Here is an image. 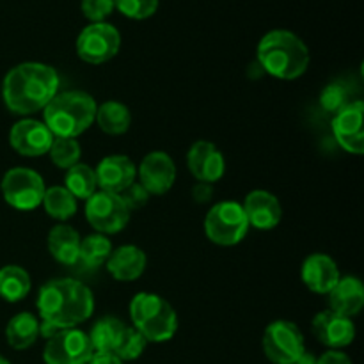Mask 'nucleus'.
<instances>
[{
  "mask_svg": "<svg viewBox=\"0 0 364 364\" xmlns=\"http://www.w3.org/2000/svg\"><path fill=\"white\" fill-rule=\"evenodd\" d=\"M60 78L55 68L43 63H21L7 71L2 82V98L16 116H32L59 92Z\"/></svg>",
  "mask_w": 364,
  "mask_h": 364,
  "instance_id": "1",
  "label": "nucleus"
},
{
  "mask_svg": "<svg viewBox=\"0 0 364 364\" xmlns=\"http://www.w3.org/2000/svg\"><path fill=\"white\" fill-rule=\"evenodd\" d=\"M39 320L55 329H73L87 322L95 311L92 291L84 283L71 277L52 279L39 288L38 301Z\"/></svg>",
  "mask_w": 364,
  "mask_h": 364,
  "instance_id": "2",
  "label": "nucleus"
},
{
  "mask_svg": "<svg viewBox=\"0 0 364 364\" xmlns=\"http://www.w3.org/2000/svg\"><path fill=\"white\" fill-rule=\"evenodd\" d=\"M258 64L265 73L279 80H295L308 71L309 48L297 34L284 28L270 31L259 39Z\"/></svg>",
  "mask_w": 364,
  "mask_h": 364,
  "instance_id": "3",
  "label": "nucleus"
},
{
  "mask_svg": "<svg viewBox=\"0 0 364 364\" xmlns=\"http://www.w3.org/2000/svg\"><path fill=\"white\" fill-rule=\"evenodd\" d=\"M96 109L95 98L85 91L57 92L43 110V123L53 137L77 139L95 123Z\"/></svg>",
  "mask_w": 364,
  "mask_h": 364,
  "instance_id": "4",
  "label": "nucleus"
},
{
  "mask_svg": "<svg viewBox=\"0 0 364 364\" xmlns=\"http://www.w3.org/2000/svg\"><path fill=\"white\" fill-rule=\"evenodd\" d=\"M132 327L137 329L148 343H166L178 331V315L164 297L149 291L134 295L130 302Z\"/></svg>",
  "mask_w": 364,
  "mask_h": 364,
  "instance_id": "5",
  "label": "nucleus"
},
{
  "mask_svg": "<svg viewBox=\"0 0 364 364\" xmlns=\"http://www.w3.org/2000/svg\"><path fill=\"white\" fill-rule=\"evenodd\" d=\"M247 217L237 201L217 203L205 217V235L210 242L220 247L240 244L249 231Z\"/></svg>",
  "mask_w": 364,
  "mask_h": 364,
  "instance_id": "6",
  "label": "nucleus"
},
{
  "mask_svg": "<svg viewBox=\"0 0 364 364\" xmlns=\"http://www.w3.org/2000/svg\"><path fill=\"white\" fill-rule=\"evenodd\" d=\"M0 188L7 205L20 212H31L38 208L46 191L41 174L28 167H13L7 171Z\"/></svg>",
  "mask_w": 364,
  "mask_h": 364,
  "instance_id": "7",
  "label": "nucleus"
},
{
  "mask_svg": "<svg viewBox=\"0 0 364 364\" xmlns=\"http://www.w3.org/2000/svg\"><path fill=\"white\" fill-rule=\"evenodd\" d=\"M132 212L119 194L96 191L85 201V219L100 235H116L127 228Z\"/></svg>",
  "mask_w": 364,
  "mask_h": 364,
  "instance_id": "8",
  "label": "nucleus"
},
{
  "mask_svg": "<svg viewBox=\"0 0 364 364\" xmlns=\"http://www.w3.org/2000/svg\"><path fill=\"white\" fill-rule=\"evenodd\" d=\"M263 354L274 364H294L306 352L304 334L297 323L276 320L269 323L262 340Z\"/></svg>",
  "mask_w": 364,
  "mask_h": 364,
  "instance_id": "9",
  "label": "nucleus"
},
{
  "mask_svg": "<svg viewBox=\"0 0 364 364\" xmlns=\"http://www.w3.org/2000/svg\"><path fill=\"white\" fill-rule=\"evenodd\" d=\"M121 34L107 21L89 23L77 38V55L87 64H103L117 55Z\"/></svg>",
  "mask_w": 364,
  "mask_h": 364,
  "instance_id": "10",
  "label": "nucleus"
},
{
  "mask_svg": "<svg viewBox=\"0 0 364 364\" xmlns=\"http://www.w3.org/2000/svg\"><path fill=\"white\" fill-rule=\"evenodd\" d=\"M92 352L95 350L87 333L73 327L57 331L46 340L43 361L45 364H87Z\"/></svg>",
  "mask_w": 364,
  "mask_h": 364,
  "instance_id": "11",
  "label": "nucleus"
},
{
  "mask_svg": "<svg viewBox=\"0 0 364 364\" xmlns=\"http://www.w3.org/2000/svg\"><path fill=\"white\" fill-rule=\"evenodd\" d=\"M52 132L46 128L43 121L23 117L14 123L9 132L11 148L21 156H41L48 155V149L53 142Z\"/></svg>",
  "mask_w": 364,
  "mask_h": 364,
  "instance_id": "12",
  "label": "nucleus"
},
{
  "mask_svg": "<svg viewBox=\"0 0 364 364\" xmlns=\"http://www.w3.org/2000/svg\"><path fill=\"white\" fill-rule=\"evenodd\" d=\"M364 103L361 100L347 103L333 119V134L338 144L352 155L364 153Z\"/></svg>",
  "mask_w": 364,
  "mask_h": 364,
  "instance_id": "13",
  "label": "nucleus"
},
{
  "mask_svg": "<svg viewBox=\"0 0 364 364\" xmlns=\"http://www.w3.org/2000/svg\"><path fill=\"white\" fill-rule=\"evenodd\" d=\"M139 183L149 196H162L173 188L176 181V166L166 151H151L142 159L137 169Z\"/></svg>",
  "mask_w": 364,
  "mask_h": 364,
  "instance_id": "14",
  "label": "nucleus"
},
{
  "mask_svg": "<svg viewBox=\"0 0 364 364\" xmlns=\"http://www.w3.org/2000/svg\"><path fill=\"white\" fill-rule=\"evenodd\" d=\"M313 336L329 350H341L355 340V326L352 318L326 309L315 315L311 323Z\"/></svg>",
  "mask_w": 364,
  "mask_h": 364,
  "instance_id": "15",
  "label": "nucleus"
},
{
  "mask_svg": "<svg viewBox=\"0 0 364 364\" xmlns=\"http://www.w3.org/2000/svg\"><path fill=\"white\" fill-rule=\"evenodd\" d=\"M187 167L196 180L212 185L226 173V160L213 142L198 141L188 149Z\"/></svg>",
  "mask_w": 364,
  "mask_h": 364,
  "instance_id": "16",
  "label": "nucleus"
},
{
  "mask_svg": "<svg viewBox=\"0 0 364 364\" xmlns=\"http://www.w3.org/2000/svg\"><path fill=\"white\" fill-rule=\"evenodd\" d=\"M341 274L338 263L323 252H315L308 256L302 263L301 279L309 291L318 295H327L336 283L340 281Z\"/></svg>",
  "mask_w": 364,
  "mask_h": 364,
  "instance_id": "17",
  "label": "nucleus"
},
{
  "mask_svg": "<svg viewBox=\"0 0 364 364\" xmlns=\"http://www.w3.org/2000/svg\"><path fill=\"white\" fill-rule=\"evenodd\" d=\"M242 208L247 217L249 226L259 231L274 230L276 226H279L281 219H283V206H281L279 199L267 191L249 192Z\"/></svg>",
  "mask_w": 364,
  "mask_h": 364,
  "instance_id": "18",
  "label": "nucleus"
},
{
  "mask_svg": "<svg viewBox=\"0 0 364 364\" xmlns=\"http://www.w3.org/2000/svg\"><path fill=\"white\" fill-rule=\"evenodd\" d=\"M95 173L100 191L121 194L124 188H128L135 181L137 167H135V164L128 156L109 155L103 160H100Z\"/></svg>",
  "mask_w": 364,
  "mask_h": 364,
  "instance_id": "19",
  "label": "nucleus"
},
{
  "mask_svg": "<svg viewBox=\"0 0 364 364\" xmlns=\"http://www.w3.org/2000/svg\"><path fill=\"white\" fill-rule=\"evenodd\" d=\"M146 252L137 245H121V247L112 249L109 259H107V270L116 281L130 283V281L139 279L144 274Z\"/></svg>",
  "mask_w": 364,
  "mask_h": 364,
  "instance_id": "20",
  "label": "nucleus"
},
{
  "mask_svg": "<svg viewBox=\"0 0 364 364\" xmlns=\"http://www.w3.org/2000/svg\"><path fill=\"white\" fill-rule=\"evenodd\" d=\"M329 309L341 316L359 315L364 306V287L361 279L354 276L340 277L336 287L329 291Z\"/></svg>",
  "mask_w": 364,
  "mask_h": 364,
  "instance_id": "21",
  "label": "nucleus"
},
{
  "mask_svg": "<svg viewBox=\"0 0 364 364\" xmlns=\"http://www.w3.org/2000/svg\"><path fill=\"white\" fill-rule=\"evenodd\" d=\"M80 235L75 228L68 224H57L50 230L46 238V247L52 258L60 265H75L78 263V249H80Z\"/></svg>",
  "mask_w": 364,
  "mask_h": 364,
  "instance_id": "22",
  "label": "nucleus"
},
{
  "mask_svg": "<svg viewBox=\"0 0 364 364\" xmlns=\"http://www.w3.org/2000/svg\"><path fill=\"white\" fill-rule=\"evenodd\" d=\"M39 338V318L32 313H18L7 322L6 340L14 350H27Z\"/></svg>",
  "mask_w": 364,
  "mask_h": 364,
  "instance_id": "23",
  "label": "nucleus"
},
{
  "mask_svg": "<svg viewBox=\"0 0 364 364\" xmlns=\"http://www.w3.org/2000/svg\"><path fill=\"white\" fill-rule=\"evenodd\" d=\"M32 281L27 270L20 265H6L0 269V297L6 302H20L31 294Z\"/></svg>",
  "mask_w": 364,
  "mask_h": 364,
  "instance_id": "24",
  "label": "nucleus"
},
{
  "mask_svg": "<svg viewBox=\"0 0 364 364\" xmlns=\"http://www.w3.org/2000/svg\"><path fill=\"white\" fill-rule=\"evenodd\" d=\"M95 121L98 123L100 130L107 135H123L127 134L132 124V114L127 105L119 102H103L96 109Z\"/></svg>",
  "mask_w": 364,
  "mask_h": 364,
  "instance_id": "25",
  "label": "nucleus"
},
{
  "mask_svg": "<svg viewBox=\"0 0 364 364\" xmlns=\"http://www.w3.org/2000/svg\"><path fill=\"white\" fill-rule=\"evenodd\" d=\"M127 323L121 322L116 316H103L96 320L95 326L87 333L95 352H114L121 334H123Z\"/></svg>",
  "mask_w": 364,
  "mask_h": 364,
  "instance_id": "26",
  "label": "nucleus"
},
{
  "mask_svg": "<svg viewBox=\"0 0 364 364\" xmlns=\"http://www.w3.org/2000/svg\"><path fill=\"white\" fill-rule=\"evenodd\" d=\"M64 188L73 196L75 199L87 201L96 191H98V181H96V173L87 164H75L73 167L66 171L64 176Z\"/></svg>",
  "mask_w": 364,
  "mask_h": 364,
  "instance_id": "27",
  "label": "nucleus"
},
{
  "mask_svg": "<svg viewBox=\"0 0 364 364\" xmlns=\"http://www.w3.org/2000/svg\"><path fill=\"white\" fill-rule=\"evenodd\" d=\"M41 205L43 208H45L46 215L59 220V223H64V220L71 219V217L77 213V206H78L77 199H75L66 188L60 187V185L46 188Z\"/></svg>",
  "mask_w": 364,
  "mask_h": 364,
  "instance_id": "28",
  "label": "nucleus"
},
{
  "mask_svg": "<svg viewBox=\"0 0 364 364\" xmlns=\"http://www.w3.org/2000/svg\"><path fill=\"white\" fill-rule=\"evenodd\" d=\"M112 252V244L105 235H89L84 240H80V249H78V262L89 269H98L105 265Z\"/></svg>",
  "mask_w": 364,
  "mask_h": 364,
  "instance_id": "29",
  "label": "nucleus"
},
{
  "mask_svg": "<svg viewBox=\"0 0 364 364\" xmlns=\"http://www.w3.org/2000/svg\"><path fill=\"white\" fill-rule=\"evenodd\" d=\"M48 155L53 166L59 167V169L68 171L70 167H73L75 164L80 162L82 148L80 144H78L77 139L55 137L53 139L52 146H50Z\"/></svg>",
  "mask_w": 364,
  "mask_h": 364,
  "instance_id": "30",
  "label": "nucleus"
},
{
  "mask_svg": "<svg viewBox=\"0 0 364 364\" xmlns=\"http://www.w3.org/2000/svg\"><path fill=\"white\" fill-rule=\"evenodd\" d=\"M146 347H148L146 338L142 336L137 329H134L132 326H127L123 334H121L119 341H117L116 348H114V354H116L123 363L135 361V359H139L144 354Z\"/></svg>",
  "mask_w": 364,
  "mask_h": 364,
  "instance_id": "31",
  "label": "nucleus"
},
{
  "mask_svg": "<svg viewBox=\"0 0 364 364\" xmlns=\"http://www.w3.org/2000/svg\"><path fill=\"white\" fill-rule=\"evenodd\" d=\"M116 9L130 20H146L159 9V0H114Z\"/></svg>",
  "mask_w": 364,
  "mask_h": 364,
  "instance_id": "32",
  "label": "nucleus"
},
{
  "mask_svg": "<svg viewBox=\"0 0 364 364\" xmlns=\"http://www.w3.org/2000/svg\"><path fill=\"white\" fill-rule=\"evenodd\" d=\"M80 7L84 16L91 23H98L112 14V11L116 9V2L114 0H82Z\"/></svg>",
  "mask_w": 364,
  "mask_h": 364,
  "instance_id": "33",
  "label": "nucleus"
},
{
  "mask_svg": "<svg viewBox=\"0 0 364 364\" xmlns=\"http://www.w3.org/2000/svg\"><path fill=\"white\" fill-rule=\"evenodd\" d=\"M320 105L327 112H340L347 105V91L340 84H329L320 95Z\"/></svg>",
  "mask_w": 364,
  "mask_h": 364,
  "instance_id": "34",
  "label": "nucleus"
},
{
  "mask_svg": "<svg viewBox=\"0 0 364 364\" xmlns=\"http://www.w3.org/2000/svg\"><path fill=\"white\" fill-rule=\"evenodd\" d=\"M119 196L123 198L124 205L128 206V210H130V212L132 210L142 208V206L149 201V192L146 191L141 183H135V181L130 185V187L124 188Z\"/></svg>",
  "mask_w": 364,
  "mask_h": 364,
  "instance_id": "35",
  "label": "nucleus"
},
{
  "mask_svg": "<svg viewBox=\"0 0 364 364\" xmlns=\"http://www.w3.org/2000/svg\"><path fill=\"white\" fill-rule=\"evenodd\" d=\"M316 364H354L345 352L341 350H327L326 354L316 359Z\"/></svg>",
  "mask_w": 364,
  "mask_h": 364,
  "instance_id": "36",
  "label": "nucleus"
},
{
  "mask_svg": "<svg viewBox=\"0 0 364 364\" xmlns=\"http://www.w3.org/2000/svg\"><path fill=\"white\" fill-rule=\"evenodd\" d=\"M213 196V188L210 183H201L199 181L194 188H192V198L198 203H208Z\"/></svg>",
  "mask_w": 364,
  "mask_h": 364,
  "instance_id": "37",
  "label": "nucleus"
},
{
  "mask_svg": "<svg viewBox=\"0 0 364 364\" xmlns=\"http://www.w3.org/2000/svg\"><path fill=\"white\" fill-rule=\"evenodd\" d=\"M87 364H124L114 352H92Z\"/></svg>",
  "mask_w": 364,
  "mask_h": 364,
  "instance_id": "38",
  "label": "nucleus"
},
{
  "mask_svg": "<svg viewBox=\"0 0 364 364\" xmlns=\"http://www.w3.org/2000/svg\"><path fill=\"white\" fill-rule=\"evenodd\" d=\"M294 364H316V358L311 354V352H304V354H302Z\"/></svg>",
  "mask_w": 364,
  "mask_h": 364,
  "instance_id": "39",
  "label": "nucleus"
},
{
  "mask_svg": "<svg viewBox=\"0 0 364 364\" xmlns=\"http://www.w3.org/2000/svg\"><path fill=\"white\" fill-rule=\"evenodd\" d=\"M0 364H11L9 361H7L6 358H2V355H0Z\"/></svg>",
  "mask_w": 364,
  "mask_h": 364,
  "instance_id": "40",
  "label": "nucleus"
}]
</instances>
